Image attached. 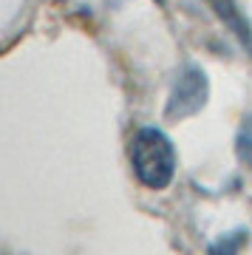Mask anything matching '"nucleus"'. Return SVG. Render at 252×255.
<instances>
[{
  "mask_svg": "<svg viewBox=\"0 0 252 255\" xmlns=\"http://www.w3.org/2000/svg\"><path fill=\"white\" fill-rule=\"evenodd\" d=\"M130 164L142 187L164 190L176 176V147L159 128H142L130 139Z\"/></svg>",
  "mask_w": 252,
  "mask_h": 255,
  "instance_id": "1",
  "label": "nucleus"
},
{
  "mask_svg": "<svg viewBox=\"0 0 252 255\" xmlns=\"http://www.w3.org/2000/svg\"><path fill=\"white\" fill-rule=\"evenodd\" d=\"M210 100V80L201 65H184L176 77L164 105V119L167 122H184V119L196 117L198 111L207 105Z\"/></svg>",
  "mask_w": 252,
  "mask_h": 255,
  "instance_id": "2",
  "label": "nucleus"
},
{
  "mask_svg": "<svg viewBox=\"0 0 252 255\" xmlns=\"http://www.w3.org/2000/svg\"><path fill=\"white\" fill-rule=\"evenodd\" d=\"M210 6L218 14V20L233 31V37L241 43V48L252 57V26L250 20L244 17V11L235 6V0H210Z\"/></svg>",
  "mask_w": 252,
  "mask_h": 255,
  "instance_id": "3",
  "label": "nucleus"
},
{
  "mask_svg": "<svg viewBox=\"0 0 252 255\" xmlns=\"http://www.w3.org/2000/svg\"><path fill=\"white\" fill-rule=\"evenodd\" d=\"M250 241V230H233V233H224L218 236L213 244L207 247V255H241V250Z\"/></svg>",
  "mask_w": 252,
  "mask_h": 255,
  "instance_id": "4",
  "label": "nucleus"
},
{
  "mask_svg": "<svg viewBox=\"0 0 252 255\" xmlns=\"http://www.w3.org/2000/svg\"><path fill=\"white\" fill-rule=\"evenodd\" d=\"M238 156H241V162L252 167V114L244 119L241 133H238Z\"/></svg>",
  "mask_w": 252,
  "mask_h": 255,
  "instance_id": "5",
  "label": "nucleus"
},
{
  "mask_svg": "<svg viewBox=\"0 0 252 255\" xmlns=\"http://www.w3.org/2000/svg\"><path fill=\"white\" fill-rule=\"evenodd\" d=\"M159 3H164V0H159Z\"/></svg>",
  "mask_w": 252,
  "mask_h": 255,
  "instance_id": "6",
  "label": "nucleus"
}]
</instances>
